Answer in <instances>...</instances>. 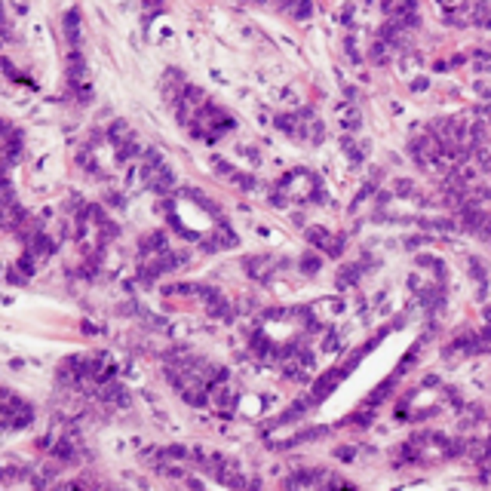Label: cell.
I'll return each instance as SVG.
<instances>
[{
	"label": "cell",
	"mask_w": 491,
	"mask_h": 491,
	"mask_svg": "<svg viewBox=\"0 0 491 491\" xmlns=\"http://www.w3.org/2000/svg\"><path fill=\"white\" fill-rule=\"evenodd\" d=\"M3 136H6V163H16L18 154H22V136L12 126H3Z\"/></svg>",
	"instance_id": "cell-7"
},
{
	"label": "cell",
	"mask_w": 491,
	"mask_h": 491,
	"mask_svg": "<svg viewBox=\"0 0 491 491\" xmlns=\"http://www.w3.org/2000/svg\"><path fill=\"white\" fill-rule=\"evenodd\" d=\"M111 138H114V144H117V157H120V160H132V157L138 154L136 136L129 132V126H126L123 120L111 126Z\"/></svg>",
	"instance_id": "cell-5"
},
{
	"label": "cell",
	"mask_w": 491,
	"mask_h": 491,
	"mask_svg": "<svg viewBox=\"0 0 491 491\" xmlns=\"http://www.w3.org/2000/svg\"><path fill=\"white\" fill-rule=\"evenodd\" d=\"M310 240H314V243H323V249H326V252H331V255L341 252V240L329 237L326 231H314V234H310Z\"/></svg>",
	"instance_id": "cell-8"
},
{
	"label": "cell",
	"mask_w": 491,
	"mask_h": 491,
	"mask_svg": "<svg viewBox=\"0 0 491 491\" xmlns=\"http://www.w3.org/2000/svg\"><path fill=\"white\" fill-rule=\"evenodd\" d=\"M3 424H6V430L31 424V405L25 403V399H18L12 390H3Z\"/></svg>",
	"instance_id": "cell-4"
},
{
	"label": "cell",
	"mask_w": 491,
	"mask_h": 491,
	"mask_svg": "<svg viewBox=\"0 0 491 491\" xmlns=\"http://www.w3.org/2000/svg\"><path fill=\"white\" fill-rule=\"evenodd\" d=\"M310 10H314V3H310V0H295L289 12H292L295 18H307V16H310Z\"/></svg>",
	"instance_id": "cell-9"
},
{
	"label": "cell",
	"mask_w": 491,
	"mask_h": 491,
	"mask_svg": "<svg viewBox=\"0 0 491 491\" xmlns=\"http://www.w3.org/2000/svg\"><path fill=\"white\" fill-rule=\"evenodd\" d=\"M231 129H234V120L227 117L221 108H215L212 101H209V105L194 117V123H190V132H194L197 138H203V142H218V138Z\"/></svg>",
	"instance_id": "cell-1"
},
{
	"label": "cell",
	"mask_w": 491,
	"mask_h": 491,
	"mask_svg": "<svg viewBox=\"0 0 491 491\" xmlns=\"http://www.w3.org/2000/svg\"><path fill=\"white\" fill-rule=\"evenodd\" d=\"M279 129L289 132L292 138H304V142H323V123L310 111H301L295 117H279Z\"/></svg>",
	"instance_id": "cell-2"
},
{
	"label": "cell",
	"mask_w": 491,
	"mask_h": 491,
	"mask_svg": "<svg viewBox=\"0 0 491 491\" xmlns=\"http://www.w3.org/2000/svg\"><path fill=\"white\" fill-rule=\"evenodd\" d=\"M314 486H347L341 479H331V476H323L316 470H307V473H295L286 479V488H314Z\"/></svg>",
	"instance_id": "cell-6"
},
{
	"label": "cell",
	"mask_w": 491,
	"mask_h": 491,
	"mask_svg": "<svg viewBox=\"0 0 491 491\" xmlns=\"http://www.w3.org/2000/svg\"><path fill=\"white\" fill-rule=\"evenodd\" d=\"M144 181H148V188L157 190V194H166V190L172 188V169L163 163V157L157 154L154 148L144 151Z\"/></svg>",
	"instance_id": "cell-3"
}]
</instances>
